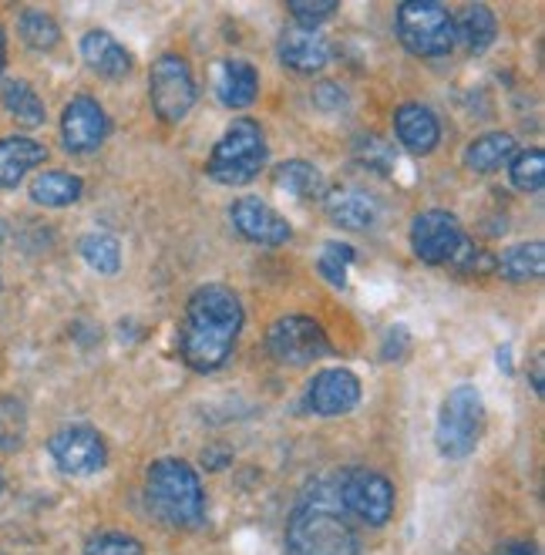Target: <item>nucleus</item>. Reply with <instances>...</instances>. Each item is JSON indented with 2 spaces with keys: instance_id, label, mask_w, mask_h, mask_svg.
I'll return each instance as SVG.
<instances>
[{
  "instance_id": "nucleus-15",
  "label": "nucleus",
  "mask_w": 545,
  "mask_h": 555,
  "mask_svg": "<svg viewBox=\"0 0 545 555\" xmlns=\"http://www.w3.org/2000/svg\"><path fill=\"white\" fill-rule=\"evenodd\" d=\"M324 206H327L330 222L350 233H371L384 216L377 195L354 189V185H337V189L324 192Z\"/></svg>"
},
{
  "instance_id": "nucleus-27",
  "label": "nucleus",
  "mask_w": 545,
  "mask_h": 555,
  "mask_svg": "<svg viewBox=\"0 0 545 555\" xmlns=\"http://www.w3.org/2000/svg\"><path fill=\"white\" fill-rule=\"evenodd\" d=\"M350 155H354L358 166H364L367 172H377V176H391L398 169L394 145L377 132H361L354 139V145H350Z\"/></svg>"
},
{
  "instance_id": "nucleus-32",
  "label": "nucleus",
  "mask_w": 545,
  "mask_h": 555,
  "mask_svg": "<svg viewBox=\"0 0 545 555\" xmlns=\"http://www.w3.org/2000/svg\"><path fill=\"white\" fill-rule=\"evenodd\" d=\"M85 555H145L132 532H99L85 542Z\"/></svg>"
},
{
  "instance_id": "nucleus-14",
  "label": "nucleus",
  "mask_w": 545,
  "mask_h": 555,
  "mask_svg": "<svg viewBox=\"0 0 545 555\" xmlns=\"http://www.w3.org/2000/svg\"><path fill=\"white\" fill-rule=\"evenodd\" d=\"M361 404V377L347 367L320 371L307 387V408L320 417H340Z\"/></svg>"
},
{
  "instance_id": "nucleus-30",
  "label": "nucleus",
  "mask_w": 545,
  "mask_h": 555,
  "mask_svg": "<svg viewBox=\"0 0 545 555\" xmlns=\"http://www.w3.org/2000/svg\"><path fill=\"white\" fill-rule=\"evenodd\" d=\"M508 179L522 192H542L545 182V152L542 149H525L516 152V158L508 162Z\"/></svg>"
},
{
  "instance_id": "nucleus-40",
  "label": "nucleus",
  "mask_w": 545,
  "mask_h": 555,
  "mask_svg": "<svg viewBox=\"0 0 545 555\" xmlns=\"http://www.w3.org/2000/svg\"><path fill=\"white\" fill-rule=\"evenodd\" d=\"M4 64H8V41H4V27H0V75H4Z\"/></svg>"
},
{
  "instance_id": "nucleus-31",
  "label": "nucleus",
  "mask_w": 545,
  "mask_h": 555,
  "mask_svg": "<svg viewBox=\"0 0 545 555\" xmlns=\"http://www.w3.org/2000/svg\"><path fill=\"white\" fill-rule=\"evenodd\" d=\"M354 259H358V253L350 249L347 243H327L324 253H320V259H316V270L334 289H343L347 286V267L354 263Z\"/></svg>"
},
{
  "instance_id": "nucleus-19",
  "label": "nucleus",
  "mask_w": 545,
  "mask_h": 555,
  "mask_svg": "<svg viewBox=\"0 0 545 555\" xmlns=\"http://www.w3.org/2000/svg\"><path fill=\"white\" fill-rule=\"evenodd\" d=\"M48 162V149L27 135L0 139V192H11L24 182L27 172H35Z\"/></svg>"
},
{
  "instance_id": "nucleus-13",
  "label": "nucleus",
  "mask_w": 545,
  "mask_h": 555,
  "mask_svg": "<svg viewBox=\"0 0 545 555\" xmlns=\"http://www.w3.org/2000/svg\"><path fill=\"white\" fill-rule=\"evenodd\" d=\"M230 219H233V230L256 246H286L294 240V225L286 222L273 206L256 199V195L236 199L230 206Z\"/></svg>"
},
{
  "instance_id": "nucleus-11",
  "label": "nucleus",
  "mask_w": 545,
  "mask_h": 555,
  "mask_svg": "<svg viewBox=\"0 0 545 555\" xmlns=\"http://www.w3.org/2000/svg\"><path fill=\"white\" fill-rule=\"evenodd\" d=\"M465 243V230L455 212L447 209H425L411 222V249L428 267H452Z\"/></svg>"
},
{
  "instance_id": "nucleus-6",
  "label": "nucleus",
  "mask_w": 545,
  "mask_h": 555,
  "mask_svg": "<svg viewBox=\"0 0 545 555\" xmlns=\"http://www.w3.org/2000/svg\"><path fill=\"white\" fill-rule=\"evenodd\" d=\"M394 30L414 57H447L455 51V14L434 0H407L394 14Z\"/></svg>"
},
{
  "instance_id": "nucleus-12",
  "label": "nucleus",
  "mask_w": 545,
  "mask_h": 555,
  "mask_svg": "<svg viewBox=\"0 0 545 555\" xmlns=\"http://www.w3.org/2000/svg\"><path fill=\"white\" fill-rule=\"evenodd\" d=\"M108 139V115L99 105V98L78 94L68 102L61 115V142L75 155H91L99 152L102 142Z\"/></svg>"
},
{
  "instance_id": "nucleus-4",
  "label": "nucleus",
  "mask_w": 545,
  "mask_h": 555,
  "mask_svg": "<svg viewBox=\"0 0 545 555\" xmlns=\"http://www.w3.org/2000/svg\"><path fill=\"white\" fill-rule=\"evenodd\" d=\"M267 155H270V149H267V135H263L260 121L236 118L226 128V135L216 142V149L206 162V172L212 182L236 189V185H246L263 172Z\"/></svg>"
},
{
  "instance_id": "nucleus-33",
  "label": "nucleus",
  "mask_w": 545,
  "mask_h": 555,
  "mask_svg": "<svg viewBox=\"0 0 545 555\" xmlns=\"http://www.w3.org/2000/svg\"><path fill=\"white\" fill-rule=\"evenodd\" d=\"M286 11H290L297 27H313L316 30L320 24L330 21L340 11V4H337V0H290Z\"/></svg>"
},
{
  "instance_id": "nucleus-17",
  "label": "nucleus",
  "mask_w": 545,
  "mask_h": 555,
  "mask_svg": "<svg viewBox=\"0 0 545 555\" xmlns=\"http://www.w3.org/2000/svg\"><path fill=\"white\" fill-rule=\"evenodd\" d=\"M394 135L411 155H431L441 142V121L428 105L407 102L394 112Z\"/></svg>"
},
{
  "instance_id": "nucleus-8",
  "label": "nucleus",
  "mask_w": 545,
  "mask_h": 555,
  "mask_svg": "<svg viewBox=\"0 0 545 555\" xmlns=\"http://www.w3.org/2000/svg\"><path fill=\"white\" fill-rule=\"evenodd\" d=\"M337 499H340L343 512L358 515L371 529L388 526L394 515V502H398L391 478L380 472H371V468L347 472L337 485Z\"/></svg>"
},
{
  "instance_id": "nucleus-29",
  "label": "nucleus",
  "mask_w": 545,
  "mask_h": 555,
  "mask_svg": "<svg viewBox=\"0 0 545 555\" xmlns=\"http://www.w3.org/2000/svg\"><path fill=\"white\" fill-rule=\"evenodd\" d=\"M78 249H81V259L94 273L115 276L121 270V246L108 233H88V236H81Z\"/></svg>"
},
{
  "instance_id": "nucleus-37",
  "label": "nucleus",
  "mask_w": 545,
  "mask_h": 555,
  "mask_svg": "<svg viewBox=\"0 0 545 555\" xmlns=\"http://www.w3.org/2000/svg\"><path fill=\"white\" fill-rule=\"evenodd\" d=\"M492 555H538V552H535L532 542H505V545H498Z\"/></svg>"
},
{
  "instance_id": "nucleus-10",
  "label": "nucleus",
  "mask_w": 545,
  "mask_h": 555,
  "mask_svg": "<svg viewBox=\"0 0 545 555\" xmlns=\"http://www.w3.org/2000/svg\"><path fill=\"white\" fill-rule=\"evenodd\" d=\"M48 451H51V462L57 465V472L72 475V478L99 475L108 462V444L91 424H64V428H57L51 435Z\"/></svg>"
},
{
  "instance_id": "nucleus-9",
  "label": "nucleus",
  "mask_w": 545,
  "mask_h": 555,
  "mask_svg": "<svg viewBox=\"0 0 545 555\" xmlns=\"http://www.w3.org/2000/svg\"><path fill=\"white\" fill-rule=\"evenodd\" d=\"M267 347L280 364H290V367H307L330 353V340L324 334V326L313 317H300V313L273 320L267 331Z\"/></svg>"
},
{
  "instance_id": "nucleus-34",
  "label": "nucleus",
  "mask_w": 545,
  "mask_h": 555,
  "mask_svg": "<svg viewBox=\"0 0 545 555\" xmlns=\"http://www.w3.org/2000/svg\"><path fill=\"white\" fill-rule=\"evenodd\" d=\"M313 102L324 108V112H343L347 108V91L334 81H320L313 88Z\"/></svg>"
},
{
  "instance_id": "nucleus-5",
  "label": "nucleus",
  "mask_w": 545,
  "mask_h": 555,
  "mask_svg": "<svg viewBox=\"0 0 545 555\" xmlns=\"http://www.w3.org/2000/svg\"><path fill=\"white\" fill-rule=\"evenodd\" d=\"M485 431V404L478 387L462 384L455 390H447V398L441 401L438 424H434V444L441 451V459L462 462L478 448Z\"/></svg>"
},
{
  "instance_id": "nucleus-16",
  "label": "nucleus",
  "mask_w": 545,
  "mask_h": 555,
  "mask_svg": "<svg viewBox=\"0 0 545 555\" xmlns=\"http://www.w3.org/2000/svg\"><path fill=\"white\" fill-rule=\"evenodd\" d=\"M280 61L297 75H320L330 64V41L313 27H286L276 44Z\"/></svg>"
},
{
  "instance_id": "nucleus-39",
  "label": "nucleus",
  "mask_w": 545,
  "mask_h": 555,
  "mask_svg": "<svg viewBox=\"0 0 545 555\" xmlns=\"http://www.w3.org/2000/svg\"><path fill=\"white\" fill-rule=\"evenodd\" d=\"M532 387H535V395H542V357H538L535 367H532Z\"/></svg>"
},
{
  "instance_id": "nucleus-2",
  "label": "nucleus",
  "mask_w": 545,
  "mask_h": 555,
  "mask_svg": "<svg viewBox=\"0 0 545 555\" xmlns=\"http://www.w3.org/2000/svg\"><path fill=\"white\" fill-rule=\"evenodd\" d=\"M358 532L343 518L337 488L316 485L286 521L290 555H358Z\"/></svg>"
},
{
  "instance_id": "nucleus-25",
  "label": "nucleus",
  "mask_w": 545,
  "mask_h": 555,
  "mask_svg": "<svg viewBox=\"0 0 545 555\" xmlns=\"http://www.w3.org/2000/svg\"><path fill=\"white\" fill-rule=\"evenodd\" d=\"M276 189L286 192V195H294V199H320V195H324V172H320L307 158L280 162Z\"/></svg>"
},
{
  "instance_id": "nucleus-3",
  "label": "nucleus",
  "mask_w": 545,
  "mask_h": 555,
  "mask_svg": "<svg viewBox=\"0 0 545 555\" xmlns=\"http://www.w3.org/2000/svg\"><path fill=\"white\" fill-rule=\"evenodd\" d=\"M145 495L152 512L176 529H196L206 518V492L196 468L172 454L152 462L145 475Z\"/></svg>"
},
{
  "instance_id": "nucleus-24",
  "label": "nucleus",
  "mask_w": 545,
  "mask_h": 555,
  "mask_svg": "<svg viewBox=\"0 0 545 555\" xmlns=\"http://www.w3.org/2000/svg\"><path fill=\"white\" fill-rule=\"evenodd\" d=\"M85 195V182L72 172H41L30 182V199L44 209H64L75 206Z\"/></svg>"
},
{
  "instance_id": "nucleus-41",
  "label": "nucleus",
  "mask_w": 545,
  "mask_h": 555,
  "mask_svg": "<svg viewBox=\"0 0 545 555\" xmlns=\"http://www.w3.org/2000/svg\"><path fill=\"white\" fill-rule=\"evenodd\" d=\"M4 240H8V222L0 219V243H4Z\"/></svg>"
},
{
  "instance_id": "nucleus-36",
  "label": "nucleus",
  "mask_w": 545,
  "mask_h": 555,
  "mask_svg": "<svg viewBox=\"0 0 545 555\" xmlns=\"http://www.w3.org/2000/svg\"><path fill=\"white\" fill-rule=\"evenodd\" d=\"M203 465L206 468H226L230 465V451L226 448H209V451H203Z\"/></svg>"
},
{
  "instance_id": "nucleus-18",
  "label": "nucleus",
  "mask_w": 545,
  "mask_h": 555,
  "mask_svg": "<svg viewBox=\"0 0 545 555\" xmlns=\"http://www.w3.org/2000/svg\"><path fill=\"white\" fill-rule=\"evenodd\" d=\"M81 57L94 75H102L108 81H121L132 75V54H128V48L115 35H108L102 27L88 30L81 38Z\"/></svg>"
},
{
  "instance_id": "nucleus-26",
  "label": "nucleus",
  "mask_w": 545,
  "mask_h": 555,
  "mask_svg": "<svg viewBox=\"0 0 545 555\" xmlns=\"http://www.w3.org/2000/svg\"><path fill=\"white\" fill-rule=\"evenodd\" d=\"M0 102H4L8 115L24 125V128H38L44 125V102H41V94L30 88L27 81L21 78H11L0 85Z\"/></svg>"
},
{
  "instance_id": "nucleus-1",
  "label": "nucleus",
  "mask_w": 545,
  "mask_h": 555,
  "mask_svg": "<svg viewBox=\"0 0 545 555\" xmlns=\"http://www.w3.org/2000/svg\"><path fill=\"white\" fill-rule=\"evenodd\" d=\"M243 320H246L243 304L230 286L222 283L199 286L185 304L182 337H179L182 361L199 374L219 371L233 357Z\"/></svg>"
},
{
  "instance_id": "nucleus-43",
  "label": "nucleus",
  "mask_w": 545,
  "mask_h": 555,
  "mask_svg": "<svg viewBox=\"0 0 545 555\" xmlns=\"http://www.w3.org/2000/svg\"><path fill=\"white\" fill-rule=\"evenodd\" d=\"M0 286H4V283H0Z\"/></svg>"
},
{
  "instance_id": "nucleus-23",
  "label": "nucleus",
  "mask_w": 545,
  "mask_h": 555,
  "mask_svg": "<svg viewBox=\"0 0 545 555\" xmlns=\"http://www.w3.org/2000/svg\"><path fill=\"white\" fill-rule=\"evenodd\" d=\"M545 270V246L538 240L532 243H516L502 253V259H495V273L508 283H529L538 280Z\"/></svg>"
},
{
  "instance_id": "nucleus-42",
  "label": "nucleus",
  "mask_w": 545,
  "mask_h": 555,
  "mask_svg": "<svg viewBox=\"0 0 545 555\" xmlns=\"http://www.w3.org/2000/svg\"><path fill=\"white\" fill-rule=\"evenodd\" d=\"M0 495H4V475H0Z\"/></svg>"
},
{
  "instance_id": "nucleus-7",
  "label": "nucleus",
  "mask_w": 545,
  "mask_h": 555,
  "mask_svg": "<svg viewBox=\"0 0 545 555\" xmlns=\"http://www.w3.org/2000/svg\"><path fill=\"white\" fill-rule=\"evenodd\" d=\"M148 102L158 121L179 125L192 105H196V75H192L189 61L179 54H163L155 57L148 72Z\"/></svg>"
},
{
  "instance_id": "nucleus-20",
  "label": "nucleus",
  "mask_w": 545,
  "mask_h": 555,
  "mask_svg": "<svg viewBox=\"0 0 545 555\" xmlns=\"http://www.w3.org/2000/svg\"><path fill=\"white\" fill-rule=\"evenodd\" d=\"M516 152H519L516 135H508V132H485V135H478L465 149V166L475 176H492L502 166H508V162L516 158Z\"/></svg>"
},
{
  "instance_id": "nucleus-28",
  "label": "nucleus",
  "mask_w": 545,
  "mask_h": 555,
  "mask_svg": "<svg viewBox=\"0 0 545 555\" xmlns=\"http://www.w3.org/2000/svg\"><path fill=\"white\" fill-rule=\"evenodd\" d=\"M17 35L30 51H54L61 41V27L48 11H21L17 17Z\"/></svg>"
},
{
  "instance_id": "nucleus-38",
  "label": "nucleus",
  "mask_w": 545,
  "mask_h": 555,
  "mask_svg": "<svg viewBox=\"0 0 545 555\" xmlns=\"http://www.w3.org/2000/svg\"><path fill=\"white\" fill-rule=\"evenodd\" d=\"M495 361H498V367H505V374H511V347H498Z\"/></svg>"
},
{
  "instance_id": "nucleus-21",
  "label": "nucleus",
  "mask_w": 545,
  "mask_h": 555,
  "mask_svg": "<svg viewBox=\"0 0 545 555\" xmlns=\"http://www.w3.org/2000/svg\"><path fill=\"white\" fill-rule=\"evenodd\" d=\"M219 102L226 108H249L256 102V94H260V75L249 61H226L222 64V75H219Z\"/></svg>"
},
{
  "instance_id": "nucleus-35",
  "label": "nucleus",
  "mask_w": 545,
  "mask_h": 555,
  "mask_svg": "<svg viewBox=\"0 0 545 555\" xmlns=\"http://www.w3.org/2000/svg\"><path fill=\"white\" fill-rule=\"evenodd\" d=\"M407 347H411V334H407V326H391L388 334H384V344H380V357L384 361H401V357L407 353Z\"/></svg>"
},
{
  "instance_id": "nucleus-22",
  "label": "nucleus",
  "mask_w": 545,
  "mask_h": 555,
  "mask_svg": "<svg viewBox=\"0 0 545 555\" xmlns=\"http://www.w3.org/2000/svg\"><path fill=\"white\" fill-rule=\"evenodd\" d=\"M455 38L465 44V51L482 54L498 38V21L485 4H468L455 14Z\"/></svg>"
}]
</instances>
